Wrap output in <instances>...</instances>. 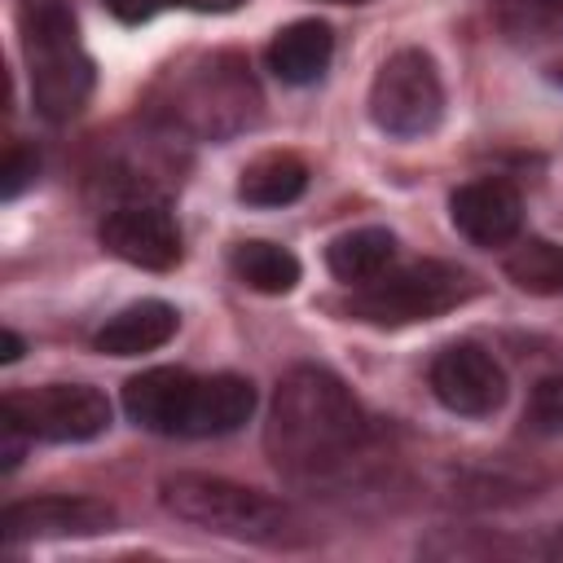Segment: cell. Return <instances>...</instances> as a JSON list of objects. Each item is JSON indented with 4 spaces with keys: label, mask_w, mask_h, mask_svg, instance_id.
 Wrapping results in <instances>:
<instances>
[{
    "label": "cell",
    "mask_w": 563,
    "mask_h": 563,
    "mask_svg": "<svg viewBox=\"0 0 563 563\" xmlns=\"http://www.w3.org/2000/svg\"><path fill=\"white\" fill-rule=\"evenodd\" d=\"M22 356V339L13 334V330H4V352H0V361L9 365V361H18Z\"/></svg>",
    "instance_id": "obj_25"
},
{
    "label": "cell",
    "mask_w": 563,
    "mask_h": 563,
    "mask_svg": "<svg viewBox=\"0 0 563 563\" xmlns=\"http://www.w3.org/2000/svg\"><path fill=\"white\" fill-rule=\"evenodd\" d=\"M308 189V163L290 150H268L251 158L238 176V198L246 207H286Z\"/></svg>",
    "instance_id": "obj_16"
},
{
    "label": "cell",
    "mask_w": 563,
    "mask_h": 563,
    "mask_svg": "<svg viewBox=\"0 0 563 563\" xmlns=\"http://www.w3.org/2000/svg\"><path fill=\"white\" fill-rule=\"evenodd\" d=\"M18 22L35 110L48 123L75 119L92 92V57L79 44L75 13L66 9V0H22Z\"/></svg>",
    "instance_id": "obj_3"
},
{
    "label": "cell",
    "mask_w": 563,
    "mask_h": 563,
    "mask_svg": "<svg viewBox=\"0 0 563 563\" xmlns=\"http://www.w3.org/2000/svg\"><path fill=\"white\" fill-rule=\"evenodd\" d=\"M180 88L172 97V119L220 141L255 123L260 114V88L251 79V66L238 53H211L198 66H185Z\"/></svg>",
    "instance_id": "obj_5"
},
{
    "label": "cell",
    "mask_w": 563,
    "mask_h": 563,
    "mask_svg": "<svg viewBox=\"0 0 563 563\" xmlns=\"http://www.w3.org/2000/svg\"><path fill=\"white\" fill-rule=\"evenodd\" d=\"M35 172H40V158H35V150H26V145H9L4 150V163H0V198H18L31 180H35Z\"/></svg>",
    "instance_id": "obj_22"
},
{
    "label": "cell",
    "mask_w": 563,
    "mask_h": 563,
    "mask_svg": "<svg viewBox=\"0 0 563 563\" xmlns=\"http://www.w3.org/2000/svg\"><path fill=\"white\" fill-rule=\"evenodd\" d=\"M255 413V387L242 374H211L198 378V400H194V422L189 435H229Z\"/></svg>",
    "instance_id": "obj_15"
},
{
    "label": "cell",
    "mask_w": 563,
    "mask_h": 563,
    "mask_svg": "<svg viewBox=\"0 0 563 563\" xmlns=\"http://www.w3.org/2000/svg\"><path fill=\"white\" fill-rule=\"evenodd\" d=\"M479 290V282L449 264V260H418L405 264L396 273H383L365 286H356V295L347 299V312L365 325H413V321H431L453 312L457 303H466Z\"/></svg>",
    "instance_id": "obj_4"
},
{
    "label": "cell",
    "mask_w": 563,
    "mask_h": 563,
    "mask_svg": "<svg viewBox=\"0 0 563 563\" xmlns=\"http://www.w3.org/2000/svg\"><path fill=\"white\" fill-rule=\"evenodd\" d=\"M506 277L528 295H563V246L528 238L506 255Z\"/></svg>",
    "instance_id": "obj_19"
},
{
    "label": "cell",
    "mask_w": 563,
    "mask_h": 563,
    "mask_svg": "<svg viewBox=\"0 0 563 563\" xmlns=\"http://www.w3.org/2000/svg\"><path fill=\"white\" fill-rule=\"evenodd\" d=\"M158 501L167 515L207 528L216 537L233 541H255V545H290L299 541V519L290 506L277 497L233 484L224 475H202V471H176L158 484Z\"/></svg>",
    "instance_id": "obj_2"
},
{
    "label": "cell",
    "mask_w": 563,
    "mask_h": 563,
    "mask_svg": "<svg viewBox=\"0 0 563 563\" xmlns=\"http://www.w3.org/2000/svg\"><path fill=\"white\" fill-rule=\"evenodd\" d=\"M497 22L515 40H550L563 31V0H497Z\"/></svg>",
    "instance_id": "obj_20"
},
{
    "label": "cell",
    "mask_w": 563,
    "mask_h": 563,
    "mask_svg": "<svg viewBox=\"0 0 563 563\" xmlns=\"http://www.w3.org/2000/svg\"><path fill=\"white\" fill-rule=\"evenodd\" d=\"M229 264H233L238 282L251 286V290H260V295H286L299 282V260L286 246L264 242V238L238 242L233 255H229Z\"/></svg>",
    "instance_id": "obj_18"
},
{
    "label": "cell",
    "mask_w": 563,
    "mask_h": 563,
    "mask_svg": "<svg viewBox=\"0 0 563 563\" xmlns=\"http://www.w3.org/2000/svg\"><path fill=\"white\" fill-rule=\"evenodd\" d=\"M176 4L198 9V13H229V9H238V4H246V0H176Z\"/></svg>",
    "instance_id": "obj_24"
},
{
    "label": "cell",
    "mask_w": 563,
    "mask_h": 563,
    "mask_svg": "<svg viewBox=\"0 0 563 563\" xmlns=\"http://www.w3.org/2000/svg\"><path fill=\"white\" fill-rule=\"evenodd\" d=\"M431 391L449 413L488 418L506 400V369L479 343H449L431 361Z\"/></svg>",
    "instance_id": "obj_8"
},
{
    "label": "cell",
    "mask_w": 563,
    "mask_h": 563,
    "mask_svg": "<svg viewBox=\"0 0 563 563\" xmlns=\"http://www.w3.org/2000/svg\"><path fill=\"white\" fill-rule=\"evenodd\" d=\"M194 400H198V374L176 365L145 369L123 387V413L154 435H189Z\"/></svg>",
    "instance_id": "obj_12"
},
{
    "label": "cell",
    "mask_w": 563,
    "mask_h": 563,
    "mask_svg": "<svg viewBox=\"0 0 563 563\" xmlns=\"http://www.w3.org/2000/svg\"><path fill=\"white\" fill-rule=\"evenodd\" d=\"M391 260H396V238L378 224L347 229L325 246V268L347 286H365V282L383 277Z\"/></svg>",
    "instance_id": "obj_17"
},
{
    "label": "cell",
    "mask_w": 563,
    "mask_h": 563,
    "mask_svg": "<svg viewBox=\"0 0 563 563\" xmlns=\"http://www.w3.org/2000/svg\"><path fill=\"white\" fill-rule=\"evenodd\" d=\"M114 528V506L97 497H31L13 501L0 515L4 545L22 541H62V537H97Z\"/></svg>",
    "instance_id": "obj_10"
},
{
    "label": "cell",
    "mask_w": 563,
    "mask_h": 563,
    "mask_svg": "<svg viewBox=\"0 0 563 563\" xmlns=\"http://www.w3.org/2000/svg\"><path fill=\"white\" fill-rule=\"evenodd\" d=\"M180 325V312L163 299H141V303H128L119 308L97 334H92V347L106 352V356H141V352H154L163 347Z\"/></svg>",
    "instance_id": "obj_13"
},
{
    "label": "cell",
    "mask_w": 563,
    "mask_h": 563,
    "mask_svg": "<svg viewBox=\"0 0 563 563\" xmlns=\"http://www.w3.org/2000/svg\"><path fill=\"white\" fill-rule=\"evenodd\" d=\"M523 427L532 435H563V374L537 378L523 405Z\"/></svg>",
    "instance_id": "obj_21"
},
{
    "label": "cell",
    "mask_w": 563,
    "mask_h": 563,
    "mask_svg": "<svg viewBox=\"0 0 563 563\" xmlns=\"http://www.w3.org/2000/svg\"><path fill=\"white\" fill-rule=\"evenodd\" d=\"M101 246L110 255H119L123 264H136V268H150V273H167L180 264V229L172 220L167 207L158 202H128V207H114L101 229H97Z\"/></svg>",
    "instance_id": "obj_9"
},
{
    "label": "cell",
    "mask_w": 563,
    "mask_h": 563,
    "mask_svg": "<svg viewBox=\"0 0 563 563\" xmlns=\"http://www.w3.org/2000/svg\"><path fill=\"white\" fill-rule=\"evenodd\" d=\"M554 554L563 559V528H559V537H554Z\"/></svg>",
    "instance_id": "obj_26"
},
{
    "label": "cell",
    "mask_w": 563,
    "mask_h": 563,
    "mask_svg": "<svg viewBox=\"0 0 563 563\" xmlns=\"http://www.w3.org/2000/svg\"><path fill=\"white\" fill-rule=\"evenodd\" d=\"M325 4H361V0H325Z\"/></svg>",
    "instance_id": "obj_27"
},
{
    "label": "cell",
    "mask_w": 563,
    "mask_h": 563,
    "mask_svg": "<svg viewBox=\"0 0 563 563\" xmlns=\"http://www.w3.org/2000/svg\"><path fill=\"white\" fill-rule=\"evenodd\" d=\"M176 0H106V9L119 18V22H150L154 13H163V9H172Z\"/></svg>",
    "instance_id": "obj_23"
},
{
    "label": "cell",
    "mask_w": 563,
    "mask_h": 563,
    "mask_svg": "<svg viewBox=\"0 0 563 563\" xmlns=\"http://www.w3.org/2000/svg\"><path fill=\"white\" fill-rule=\"evenodd\" d=\"M369 422L347 383L321 365H295L273 396L264 449L290 479L339 475L365 444Z\"/></svg>",
    "instance_id": "obj_1"
},
{
    "label": "cell",
    "mask_w": 563,
    "mask_h": 563,
    "mask_svg": "<svg viewBox=\"0 0 563 563\" xmlns=\"http://www.w3.org/2000/svg\"><path fill=\"white\" fill-rule=\"evenodd\" d=\"M330 57H334V35L317 18L282 26L273 35V44H268V70L282 84H317L325 75Z\"/></svg>",
    "instance_id": "obj_14"
},
{
    "label": "cell",
    "mask_w": 563,
    "mask_h": 563,
    "mask_svg": "<svg viewBox=\"0 0 563 563\" xmlns=\"http://www.w3.org/2000/svg\"><path fill=\"white\" fill-rule=\"evenodd\" d=\"M369 119L396 141H422L444 119V84L427 48H396L369 84Z\"/></svg>",
    "instance_id": "obj_6"
},
{
    "label": "cell",
    "mask_w": 563,
    "mask_h": 563,
    "mask_svg": "<svg viewBox=\"0 0 563 563\" xmlns=\"http://www.w3.org/2000/svg\"><path fill=\"white\" fill-rule=\"evenodd\" d=\"M449 220L475 246H488V251L510 246L523 229V198L510 180H497V176L466 180L449 198Z\"/></svg>",
    "instance_id": "obj_11"
},
{
    "label": "cell",
    "mask_w": 563,
    "mask_h": 563,
    "mask_svg": "<svg viewBox=\"0 0 563 563\" xmlns=\"http://www.w3.org/2000/svg\"><path fill=\"white\" fill-rule=\"evenodd\" d=\"M4 418H13L31 440L75 444L110 427V400L88 383H48L4 396Z\"/></svg>",
    "instance_id": "obj_7"
}]
</instances>
